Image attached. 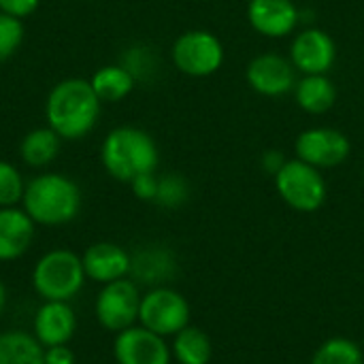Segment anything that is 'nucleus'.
I'll return each mask as SVG.
<instances>
[{
  "label": "nucleus",
  "mask_w": 364,
  "mask_h": 364,
  "mask_svg": "<svg viewBox=\"0 0 364 364\" xmlns=\"http://www.w3.org/2000/svg\"><path fill=\"white\" fill-rule=\"evenodd\" d=\"M311 364H364V354L356 341L333 337L316 350Z\"/></svg>",
  "instance_id": "obj_23"
},
{
  "label": "nucleus",
  "mask_w": 364,
  "mask_h": 364,
  "mask_svg": "<svg viewBox=\"0 0 364 364\" xmlns=\"http://www.w3.org/2000/svg\"><path fill=\"white\" fill-rule=\"evenodd\" d=\"M4 307H6V288H4V284L0 279V318L4 314Z\"/></svg>",
  "instance_id": "obj_30"
},
{
  "label": "nucleus",
  "mask_w": 364,
  "mask_h": 364,
  "mask_svg": "<svg viewBox=\"0 0 364 364\" xmlns=\"http://www.w3.org/2000/svg\"><path fill=\"white\" fill-rule=\"evenodd\" d=\"M177 271L175 256L160 245H149L139 250L130 256V275L132 282L145 284V286H162L168 282Z\"/></svg>",
  "instance_id": "obj_17"
},
{
  "label": "nucleus",
  "mask_w": 364,
  "mask_h": 364,
  "mask_svg": "<svg viewBox=\"0 0 364 364\" xmlns=\"http://www.w3.org/2000/svg\"><path fill=\"white\" fill-rule=\"evenodd\" d=\"M81 188L66 175L43 173L26 183L23 211L41 226H62L73 222L81 211Z\"/></svg>",
  "instance_id": "obj_2"
},
{
  "label": "nucleus",
  "mask_w": 364,
  "mask_h": 364,
  "mask_svg": "<svg viewBox=\"0 0 364 364\" xmlns=\"http://www.w3.org/2000/svg\"><path fill=\"white\" fill-rule=\"evenodd\" d=\"M113 356L117 364H171L173 352L164 337L134 324L115 335Z\"/></svg>",
  "instance_id": "obj_9"
},
{
  "label": "nucleus",
  "mask_w": 364,
  "mask_h": 364,
  "mask_svg": "<svg viewBox=\"0 0 364 364\" xmlns=\"http://www.w3.org/2000/svg\"><path fill=\"white\" fill-rule=\"evenodd\" d=\"M85 279L83 260L70 250H51L32 269V288L43 301L70 303L83 290Z\"/></svg>",
  "instance_id": "obj_4"
},
{
  "label": "nucleus",
  "mask_w": 364,
  "mask_h": 364,
  "mask_svg": "<svg viewBox=\"0 0 364 364\" xmlns=\"http://www.w3.org/2000/svg\"><path fill=\"white\" fill-rule=\"evenodd\" d=\"M186 200H188V183L183 181V177L166 175L158 181V194H156L158 205L166 209H175L181 207Z\"/></svg>",
  "instance_id": "obj_25"
},
{
  "label": "nucleus",
  "mask_w": 364,
  "mask_h": 364,
  "mask_svg": "<svg viewBox=\"0 0 364 364\" xmlns=\"http://www.w3.org/2000/svg\"><path fill=\"white\" fill-rule=\"evenodd\" d=\"M171 352L179 364H209L213 356V346L205 331L188 324L173 337Z\"/></svg>",
  "instance_id": "obj_19"
},
{
  "label": "nucleus",
  "mask_w": 364,
  "mask_h": 364,
  "mask_svg": "<svg viewBox=\"0 0 364 364\" xmlns=\"http://www.w3.org/2000/svg\"><path fill=\"white\" fill-rule=\"evenodd\" d=\"M90 83L100 102H117L132 92L134 77L124 66H102L100 70L94 73Z\"/></svg>",
  "instance_id": "obj_21"
},
{
  "label": "nucleus",
  "mask_w": 364,
  "mask_h": 364,
  "mask_svg": "<svg viewBox=\"0 0 364 364\" xmlns=\"http://www.w3.org/2000/svg\"><path fill=\"white\" fill-rule=\"evenodd\" d=\"M299 160L311 166H337L350 156V141L335 128L305 130L296 141Z\"/></svg>",
  "instance_id": "obj_10"
},
{
  "label": "nucleus",
  "mask_w": 364,
  "mask_h": 364,
  "mask_svg": "<svg viewBox=\"0 0 364 364\" xmlns=\"http://www.w3.org/2000/svg\"><path fill=\"white\" fill-rule=\"evenodd\" d=\"M26 183L19 175V171L6 162L0 160V207H15L23 198Z\"/></svg>",
  "instance_id": "obj_24"
},
{
  "label": "nucleus",
  "mask_w": 364,
  "mask_h": 364,
  "mask_svg": "<svg viewBox=\"0 0 364 364\" xmlns=\"http://www.w3.org/2000/svg\"><path fill=\"white\" fill-rule=\"evenodd\" d=\"M32 218L17 207H0V262L21 258L34 239Z\"/></svg>",
  "instance_id": "obj_14"
},
{
  "label": "nucleus",
  "mask_w": 364,
  "mask_h": 364,
  "mask_svg": "<svg viewBox=\"0 0 364 364\" xmlns=\"http://www.w3.org/2000/svg\"><path fill=\"white\" fill-rule=\"evenodd\" d=\"M41 0H0V13L23 19L36 11Z\"/></svg>",
  "instance_id": "obj_28"
},
{
  "label": "nucleus",
  "mask_w": 364,
  "mask_h": 364,
  "mask_svg": "<svg viewBox=\"0 0 364 364\" xmlns=\"http://www.w3.org/2000/svg\"><path fill=\"white\" fill-rule=\"evenodd\" d=\"M58 151H60V136L49 126L28 132L19 145L21 160L32 168L47 166L49 162L55 160Z\"/></svg>",
  "instance_id": "obj_20"
},
{
  "label": "nucleus",
  "mask_w": 364,
  "mask_h": 364,
  "mask_svg": "<svg viewBox=\"0 0 364 364\" xmlns=\"http://www.w3.org/2000/svg\"><path fill=\"white\" fill-rule=\"evenodd\" d=\"M247 15L252 26L267 36H286L299 21L292 0H252Z\"/></svg>",
  "instance_id": "obj_16"
},
{
  "label": "nucleus",
  "mask_w": 364,
  "mask_h": 364,
  "mask_svg": "<svg viewBox=\"0 0 364 364\" xmlns=\"http://www.w3.org/2000/svg\"><path fill=\"white\" fill-rule=\"evenodd\" d=\"M296 100L309 113H326L335 105V85L324 75H309L299 83Z\"/></svg>",
  "instance_id": "obj_22"
},
{
  "label": "nucleus",
  "mask_w": 364,
  "mask_h": 364,
  "mask_svg": "<svg viewBox=\"0 0 364 364\" xmlns=\"http://www.w3.org/2000/svg\"><path fill=\"white\" fill-rule=\"evenodd\" d=\"M292 60L307 75H324L335 62V43L322 30H305L292 43Z\"/></svg>",
  "instance_id": "obj_15"
},
{
  "label": "nucleus",
  "mask_w": 364,
  "mask_h": 364,
  "mask_svg": "<svg viewBox=\"0 0 364 364\" xmlns=\"http://www.w3.org/2000/svg\"><path fill=\"white\" fill-rule=\"evenodd\" d=\"M141 292L136 282L124 277L105 284L94 303V316L98 324L109 333H122L139 322Z\"/></svg>",
  "instance_id": "obj_7"
},
{
  "label": "nucleus",
  "mask_w": 364,
  "mask_h": 364,
  "mask_svg": "<svg viewBox=\"0 0 364 364\" xmlns=\"http://www.w3.org/2000/svg\"><path fill=\"white\" fill-rule=\"evenodd\" d=\"M23 41L21 19L0 13V62L9 60Z\"/></svg>",
  "instance_id": "obj_26"
},
{
  "label": "nucleus",
  "mask_w": 364,
  "mask_h": 364,
  "mask_svg": "<svg viewBox=\"0 0 364 364\" xmlns=\"http://www.w3.org/2000/svg\"><path fill=\"white\" fill-rule=\"evenodd\" d=\"M224 51L220 41L205 30H192L181 34L173 45L175 66L192 77H207L220 68Z\"/></svg>",
  "instance_id": "obj_8"
},
{
  "label": "nucleus",
  "mask_w": 364,
  "mask_h": 364,
  "mask_svg": "<svg viewBox=\"0 0 364 364\" xmlns=\"http://www.w3.org/2000/svg\"><path fill=\"white\" fill-rule=\"evenodd\" d=\"M81 260H83L85 277L100 286L130 275V254L122 245L111 241H100L90 245L81 256Z\"/></svg>",
  "instance_id": "obj_12"
},
{
  "label": "nucleus",
  "mask_w": 364,
  "mask_h": 364,
  "mask_svg": "<svg viewBox=\"0 0 364 364\" xmlns=\"http://www.w3.org/2000/svg\"><path fill=\"white\" fill-rule=\"evenodd\" d=\"M0 364H45V348L32 333H0Z\"/></svg>",
  "instance_id": "obj_18"
},
{
  "label": "nucleus",
  "mask_w": 364,
  "mask_h": 364,
  "mask_svg": "<svg viewBox=\"0 0 364 364\" xmlns=\"http://www.w3.org/2000/svg\"><path fill=\"white\" fill-rule=\"evenodd\" d=\"M100 162L113 179L130 183L134 177L156 171L158 149L145 130L122 126L105 136L100 147Z\"/></svg>",
  "instance_id": "obj_3"
},
{
  "label": "nucleus",
  "mask_w": 364,
  "mask_h": 364,
  "mask_svg": "<svg viewBox=\"0 0 364 364\" xmlns=\"http://www.w3.org/2000/svg\"><path fill=\"white\" fill-rule=\"evenodd\" d=\"M45 364H75V354L68 343L45 348Z\"/></svg>",
  "instance_id": "obj_29"
},
{
  "label": "nucleus",
  "mask_w": 364,
  "mask_h": 364,
  "mask_svg": "<svg viewBox=\"0 0 364 364\" xmlns=\"http://www.w3.org/2000/svg\"><path fill=\"white\" fill-rule=\"evenodd\" d=\"M250 85L264 96H279L292 90L294 68L288 60L275 53L258 55L247 68Z\"/></svg>",
  "instance_id": "obj_13"
},
{
  "label": "nucleus",
  "mask_w": 364,
  "mask_h": 364,
  "mask_svg": "<svg viewBox=\"0 0 364 364\" xmlns=\"http://www.w3.org/2000/svg\"><path fill=\"white\" fill-rule=\"evenodd\" d=\"M275 186L279 196L296 211L311 213L326 200V183L316 166L292 160L275 173Z\"/></svg>",
  "instance_id": "obj_6"
},
{
  "label": "nucleus",
  "mask_w": 364,
  "mask_h": 364,
  "mask_svg": "<svg viewBox=\"0 0 364 364\" xmlns=\"http://www.w3.org/2000/svg\"><path fill=\"white\" fill-rule=\"evenodd\" d=\"M158 181H160V179H158L154 173H143V175L134 177V179L130 181V186H132V192H134L136 198H141V200H156Z\"/></svg>",
  "instance_id": "obj_27"
},
{
  "label": "nucleus",
  "mask_w": 364,
  "mask_h": 364,
  "mask_svg": "<svg viewBox=\"0 0 364 364\" xmlns=\"http://www.w3.org/2000/svg\"><path fill=\"white\" fill-rule=\"evenodd\" d=\"M45 117L49 128L66 141L90 134L100 117V98L85 79H64L47 96Z\"/></svg>",
  "instance_id": "obj_1"
},
{
  "label": "nucleus",
  "mask_w": 364,
  "mask_h": 364,
  "mask_svg": "<svg viewBox=\"0 0 364 364\" xmlns=\"http://www.w3.org/2000/svg\"><path fill=\"white\" fill-rule=\"evenodd\" d=\"M139 324L160 337H175L190 324V305L173 288L156 286L141 296Z\"/></svg>",
  "instance_id": "obj_5"
},
{
  "label": "nucleus",
  "mask_w": 364,
  "mask_h": 364,
  "mask_svg": "<svg viewBox=\"0 0 364 364\" xmlns=\"http://www.w3.org/2000/svg\"><path fill=\"white\" fill-rule=\"evenodd\" d=\"M77 331V316L66 301H43L32 320V335L43 348L66 346Z\"/></svg>",
  "instance_id": "obj_11"
}]
</instances>
